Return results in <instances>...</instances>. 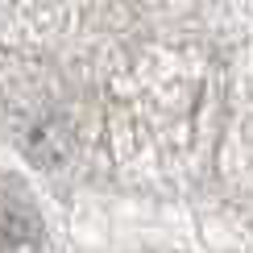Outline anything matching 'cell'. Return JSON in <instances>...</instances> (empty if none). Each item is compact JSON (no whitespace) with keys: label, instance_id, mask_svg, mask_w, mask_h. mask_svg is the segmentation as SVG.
I'll use <instances>...</instances> for the list:
<instances>
[]
</instances>
